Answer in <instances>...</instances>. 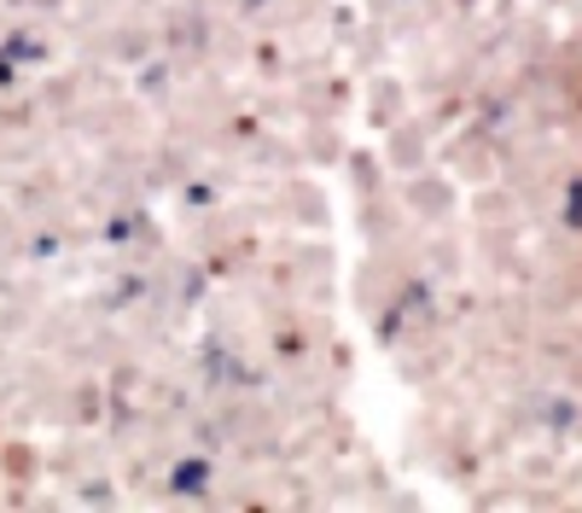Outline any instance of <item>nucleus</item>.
Listing matches in <instances>:
<instances>
[{"mask_svg": "<svg viewBox=\"0 0 582 513\" xmlns=\"http://www.w3.org/2000/svg\"><path fill=\"white\" fill-rule=\"evenodd\" d=\"M175 490H204V461H186L175 473Z\"/></svg>", "mask_w": 582, "mask_h": 513, "instance_id": "f257e3e1", "label": "nucleus"}, {"mask_svg": "<svg viewBox=\"0 0 582 513\" xmlns=\"http://www.w3.org/2000/svg\"><path fill=\"white\" fill-rule=\"evenodd\" d=\"M571 222H582V188H571Z\"/></svg>", "mask_w": 582, "mask_h": 513, "instance_id": "f03ea898", "label": "nucleus"}]
</instances>
